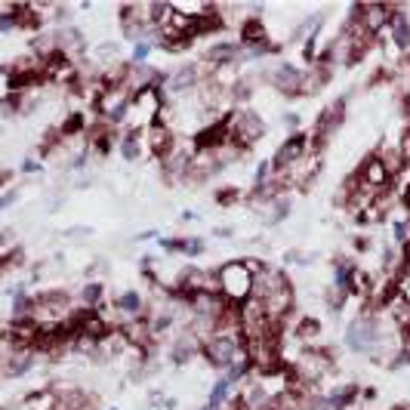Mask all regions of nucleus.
I'll return each instance as SVG.
<instances>
[{
  "instance_id": "obj_1",
  "label": "nucleus",
  "mask_w": 410,
  "mask_h": 410,
  "mask_svg": "<svg viewBox=\"0 0 410 410\" xmlns=\"http://www.w3.org/2000/svg\"><path fill=\"white\" fill-rule=\"evenodd\" d=\"M219 281V296L228 305H241L253 296V271L247 269L244 259H228L216 269Z\"/></svg>"
},
{
  "instance_id": "obj_2",
  "label": "nucleus",
  "mask_w": 410,
  "mask_h": 410,
  "mask_svg": "<svg viewBox=\"0 0 410 410\" xmlns=\"http://www.w3.org/2000/svg\"><path fill=\"white\" fill-rule=\"evenodd\" d=\"M377 315H380V309H370V305H361V312H358L355 318L346 324L343 343H346L348 352H355V355H367V358H370L373 346H377V339H380V330H377Z\"/></svg>"
},
{
  "instance_id": "obj_3",
  "label": "nucleus",
  "mask_w": 410,
  "mask_h": 410,
  "mask_svg": "<svg viewBox=\"0 0 410 410\" xmlns=\"http://www.w3.org/2000/svg\"><path fill=\"white\" fill-rule=\"evenodd\" d=\"M226 124H228V139H232L241 151H250L253 145L266 136V121L247 105H238V108L228 111Z\"/></svg>"
},
{
  "instance_id": "obj_4",
  "label": "nucleus",
  "mask_w": 410,
  "mask_h": 410,
  "mask_svg": "<svg viewBox=\"0 0 410 410\" xmlns=\"http://www.w3.org/2000/svg\"><path fill=\"white\" fill-rule=\"evenodd\" d=\"M130 102H133V93L127 90V83H121V87H105V90H102V96L96 99L99 121H105L111 127H124Z\"/></svg>"
},
{
  "instance_id": "obj_5",
  "label": "nucleus",
  "mask_w": 410,
  "mask_h": 410,
  "mask_svg": "<svg viewBox=\"0 0 410 410\" xmlns=\"http://www.w3.org/2000/svg\"><path fill=\"white\" fill-rule=\"evenodd\" d=\"M241 348H244V339H232V336H213L204 343L201 348V358L207 361L213 370H222L226 373L228 367L235 364V358L241 355Z\"/></svg>"
},
{
  "instance_id": "obj_6",
  "label": "nucleus",
  "mask_w": 410,
  "mask_h": 410,
  "mask_svg": "<svg viewBox=\"0 0 410 410\" xmlns=\"http://www.w3.org/2000/svg\"><path fill=\"white\" fill-rule=\"evenodd\" d=\"M312 151V142H309V133L300 130V133H290L284 142L278 145L275 158H271V167H275V176L287 173L293 164H300V160Z\"/></svg>"
},
{
  "instance_id": "obj_7",
  "label": "nucleus",
  "mask_w": 410,
  "mask_h": 410,
  "mask_svg": "<svg viewBox=\"0 0 410 410\" xmlns=\"http://www.w3.org/2000/svg\"><path fill=\"white\" fill-rule=\"evenodd\" d=\"M355 179H358V185H361L364 192H373V194H382L386 189H392V176H389V170L382 167V160H380L377 155H373V151L361 160V167H358Z\"/></svg>"
},
{
  "instance_id": "obj_8",
  "label": "nucleus",
  "mask_w": 410,
  "mask_h": 410,
  "mask_svg": "<svg viewBox=\"0 0 410 410\" xmlns=\"http://www.w3.org/2000/svg\"><path fill=\"white\" fill-rule=\"evenodd\" d=\"M266 83H271L281 96L287 99H300V87H303V68L290 65V62H278L275 68L266 71Z\"/></svg>"
},
{
  "instance_id": "obj_9",
  "label": "nucleus",
  "mask_w": 410,
  "mask_h": 410,
  "mask_svg": "<svg viewBox=\"0 0 410 410\" xmlns=\"http://www.w3.org/2000/svg\"><path fill=\"white\" fill-rule=\"evenodd\" d=\"M352 13L358 16L361 28L367 34L377 37L380 31L389 28V19H392V4H352Z\"/></svg>"
},
{
  "instance_id": "obj_10",
  "label": "nucleus",
  "mask_w": 410,
  "mask_h": 410,
  "mask_svg": "<svg viewBox=\"0 0 410 410\" xmlns=\"http://www.w3.org/2000/svg\"><path fill=\"white\" fill-rule=\"evenodd\" d=\"M176 130H167V127H160V124H151L148 130H142V142H145V155H151V158H158V160H164L170 151L176 148Z\"/></svg>"
},
{
  "instance_id": "obj_11",
  "label": "nucleus",
  "mask_w": 410,
  "mask_h": 410,
  "mask_svg": "<svg viewBox=\"0 0 410 410\" xmlns=\"http://www.w3.org/2000/svg\"><path fill=\"white\" fill-rule=\"evenodd\" d=\"M287 284H290L287 271L278 269V266H271V262H266V266L253 275V296H256V300H266V296H271L275 290L287 287Z\"/></svg>"
},
{
  "instance_id": "obj_12",
  "label": "nucleus",
  "mask_w": 410,
  "mask_h": 410,
  "mask_svg": "<svg viewBox=\"0 0 410 410\" xmlns=\"http://www.w3.org/2000/svg\"><path fill=\"white\" fill-rule=\"evenodd\" d=\"M244 59V47L238 40H216L204 49V62H210L213 68L219 65H241Z\"/></svg>"
},
{
  "instance_id": "obj_13",
  "label": "nucleus",
  "mask_w": 410,
  "mask_h": 410,
  "mask_svg": "<svg viewBox=\"0 0 410 410\" xmlns=\"http://www.w3.org/2000/svg\"><path fill=\"white\" fill-rule=\"evenodd\" d=\"M117 151H121L124 160H139L145 155V142L139 130H127L121 127V139H117Z\"/></svg>"
},
{
  "instance_id": "obj_14",
  "label": "nucleus",
  "mask_w": 410,
  "mask_h": 410,
  "mask_svg": "<svg viewBox=\"0 0 410 410\" xmlns=\"http://www.w3.org/2000/svg\"><path fill=\"white\" fill-rule=\"evenodd\" d=\"M34 364H37V352H34V348H19V352L4 364V373H6V377H13V380H19V377H25V373L31 370Z\"/></svg>"
},
{
  "instance_id": "obj_15",
  "label": "nucleus",
  "mask_w": 410,
  "mask_h": 410,
  "mask_svg": "<svg viewBox=\"0 0 410 410\" xmlns=\"http://www.w3.org/2000/svg\"><path fill=\"white\" fill-rule=\"evenodd\" d=\"M373 155L382 160V167L389 170V176H398L401 167H404V158H401V151H398V139L395 142H380V148L373 151Z\"/></svg>"
},
{
  "instance_id": "obj_16",
  "label": "nucleus",
  "mask_w": 410,
  "mask_h": 410,
  "mask_svg": "<svg viewBox=\"0 0 410 410\" xmlns=\"http://www.w3.org/2000/svg\"><path fill=\"white\" fill-rule=\"evenodd\" d=\"M235 395V389L228 386V380L226 377H216L213 380V386H210V392H207V404L210 407H222V404H228V398Z\"/></svg>"
},
{
  "instance_id": "obj_17",
  "label": "nucleus",
  "mask_w": 410,
  "mask_h": 410,
  "mask_svg": "<svg viewBox=\"0 0 410 410\" xmlns=\"http://www.w3.org/2000/svg\"><path fill=\"white\" fill-rule=\"evenodd\" d=\"M287 216H290V204H287V198H284V201H275V204H271V207L266 210V219H262V222H266L269 228H275V226H281V222H284Z\"/></svg>"
},
{
  "instance_id": "obj_18",
  "label": "nucleus",
  "mask_w": 410,
  "mask_h": 410,
  "mask_svg": "<svg viewBox=\"0 0 410 410\" xmlns=\"http://www.w3.org/2000/svg\"><path fill=\"white\" fill-rule=\"evenodd\" d=\"M13 93H16V78H13V71L6 65H0V105H6V102L13 99Z\"/></svg>"
},
{
  "instance_id": "obj_19",
  "label": "nucleus",
  "mask_w": 410,
  "mask_h": 410,
  "mask_svg": "<svg viewBox=\"0 0 410 410\" xmlns=\"http://www.w3.org/2000/svg\"><path fill=\"white\" fill-rule=\"evenodd\" d=\"M271 176H275V167H271V158H269V160H262V164L256 167V173H253V189H262V185H269Z\"/></svg>"
},
{
  "instance_id": "obj_20",
  "label": "nucleus",
  "mask_w": 410,
  "mask_h": 410,
  "mask_svg": "<svg viewBox=\"0 0 410 410\" xmlns=\"http://www.w3.org/2000/svg\"><path fill=\"white\" fill-rule=\"evenodd\" d=\"M392 192H395L398 198H404V194L410 192V164L401 167L398 176H392Z\"/></svg>"
},
{
  "instance_id": "obj_21",
  "label": "nucleus",
  "mask_w": 410,
  "mask_h": 410,
  "mask_svg": "<svg viewBox=\"0 0 410 410\" xmlns=\"http://www.w3.org/2000/svg\"><path fill=\"white\" fill-rule=\"evenodd\" d=\"M204 250H207V241H204V238H198V235H189V238H185V253H182V256H189V259H198Z\"/></svg>"
},
{
  "instance_id": "obj_22",
  "label": "nucleus",
  "mask_w": 410,
  "mask_h": 410,
  "mask_svg": "<svg viewBox=\"0 0 410 410\" xmlns=\"http://www.w3.org/2000/svg\"><path fill=\"white\" fill-rule=\"evenodd\" d=\"M160 250H164V256H179L185 253V238H160Z\"/></svg>"
},
{
  "instance_id": "obj_23",
  "label": "nucleus",
  "mask_w": 410,
  "mask_h": 410,
  "mask_svg": "<svg viewBox=\"0 0 410 410\" xmlns=\"http://www.w3.org/2000/svg\"><path fill=\"white\" fill-rule=\"evenodd\" d=\"M16 28H19V19H16L13 6H4V10H0V34H10Z\"/></svg>"
},
{
  "instance_id": "obj_24",
  "label": "nucleus",
  "mask_w": 410,
  "mask_h": 410,
  "mask_svg": "<svg viewBox=\"0 0 410 410\" xmlns=\"http://www.w3.org/2000/svg\"><path fill=\"white\" fill-rule=\"evenodd\" d=\"M241 201V192L238 189H222L216 192V204H222V207H232V204Z\"/></svg>"
},
{
  "instance_id": "obj_25",
  "label": "nucleus",
  "mask_w": 410,
  "mask_h": 410,
  "mask_svg": "<svg viewBox=\"0 0 410 410\" xmlns=\"http://www.w3.org/2000/svg\"><path fill=\"white\" fill-rule=\"evenodd\" d=\"M281 124H284L290 133H300V124H303L300 111H284V117H281Z\"/></svg>"
},
{
  "instance_id": "obj_26",
  "label": "nucleus",
  "mask_w": 410,
  "mask_h": 410,
  "mask_svg": "<svg viewBox=\"0 0 410 410\" xmlns=\"http://www.w3.org/2000/svg\"><path fill=\"white\" fill-rule=\"evenodd\" d=\"M40 170H44V164H40L37 158H25V160H22V167H19V173L34 176V173H40Z\"/></svg>"
},
{
  "instance_id": "obj_27",
  "label": "nucleus",
  "mask_w": 410,
  "mask_h": 410,
  "mask_svg": "<svg viewBox=\"0 0 410 410\" xmlns=\"http://www.w3.org/2000/svg\"><path fill=\"white\" fill-rule=\"evenodd\" d=\"M398 293L404 296V303L410 305V271H401L398 275Z\"/></svg>"
},
{
  "instance_id": "obj_28",
  "label": "nucleus",
  "mask_w": 410,
  "mask_h": 410,
  "mask_svg": "<svg viewBox=\"0 0 410 410\" xmlns=\"http://www.w3.org/2000/svg\"><path fill=\"white\" fill-rule=\"evenodd\" d=\"M19 201V189H6L4 194H0V210H6V207H13V204Z\"/></svg>"
},
{
  "instance_id": "obj_29",
  "label": "nucleus",
  "mask_w": 410,
  "mask_h": 410,
  "mask_svg": "<svg viewBox=\"0 0 410 410\" xmlns=\"http://www.w3.org/2000/svg\"><path fill=\"white\" fill-rule=\"evenodd\" d=\"M155 238H158V228H145V232L136 235V241L145 244V241H155Z\"/></svg>"
},
{
  "instance_id": "obj_30",
  "label": "nucleus",
  "mask_w": 410,
  "mask_h": 410,
  "mask_svg": "<svg viewBox=\"0 0 410 410\" xmlns=\"http://www.w3.org/2000/svg\"><path fill=\"white\" fill-rule=\"evenodd\" d=\"M213 235H216V238H232L235 232H232L228 226H219V228H213Z\"/></svg>"
},
{
  "instance_id": "obj_31",
  "label": "nucleus",
  "mask_w": 410,
  "mask_h": 410,
  "mask_svg": "<svg viewBox=\"0 0 410 410\" xmlns=\"http://www.w3.org/2000/svg\"><path fill=\"white\" fill-rule=\"evenodd\" d=\"M194 219H198V213H192V210L182 213V222H194Z\"/></svg>"
},
{
  "instance_id": "obj_32",
  "label": "nucleus",
  "mask_w": 410,
  "mask_h": 410,
  "mask_svg": "<svg viewBox=\"0 0 410 410\" xmlns=\"http://www.w3.org/2000/svg\"><path fill=\"white\" fill-rule=\"evenodd\" d=\"M404 121H407V127H410V99L404 102Z\"/></svg>"
},
{
  "instance_id": "obj_33",
  "label": "nucleus",
  "mask_w": 410,
  "mask_h": 410,
  "mask_svg": "<svg viewBox=\"0 0 410 410\" xmlns=\"http://www.w3.org/2000/svg\"><path fill=\"white\" fill-rule=\"evenodd\" d=\"M392 410H410V404H398V407H392Z\"/></svg>"
},
{
  "instance_id": "obj_34",
  "label": "nucleus",
  "mask_w": 410,
  "mask_h": 410,
  "mask_svg": "<svg viewBox=\"0 0 410 410\" xmlns=\"http://www.w3.org/2000/svg\"><path fill=\"white\" fill-rule=\"evenodd\" d=\"M111 410H121V407H111Z\"/></svg>"
},
{
  "instance_id": "obj_35",
  "label": "nucleus",
  "mask_w": 410,
  "mask_h": 410,
  "mask_svg": "<svg viewBox=\"0 0 410 410\" xmlns=\"http://www.w3.org/2000/svg\"><path fill=\"white\" fill-rule=\"evenodd\" d=\"M275 410H281V407H275Z\"/></svg>"
}]
</instances>
